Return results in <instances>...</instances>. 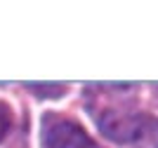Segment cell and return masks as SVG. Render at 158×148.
I'll use <instances>...</instances> for the list:
<instances>
[{
    "label": "cell",
    "instance_id": "obj_2",
    "mask_svg": "<svg viewBox=\"0 0 158 148\" xmlns=\"http://www.w3.org/2000/svg\"><path fill=\"white\" fill-rule=\"evenodd\" d=\"M40 143L43 148H99V143L92 141L78 122L50 113L43 118Z\"/></svg>",
    "mask_w": 158,
    "mask_h": 148
},
{
    "label": "cell",
    "instance_id": "obj_3",
    "mask_svg": "<svg viewBox=\"0 0 158 148\" xmlns=\"http://www.w3.org/2000/svg\"><path fill=\"white\" fill-rule=\"evenodd\" d=\"M26 90L33 92L38 99H59L66 94L64 85H26Z\"/></svg>",
    "mask_w": 158,
    "mask_h": 148
},
{
    "label": "cell",
    "instance_id": "obj_4",
    "mask_svg": "<svg viewBox=\"0 0 158 148\" xmlns=\"http://www.w3.org/2000/svg\"><path fill=\"white\" fill-rule=\"evenodd\" d=\"M10 125H12V110L7 108L5 103H0V141L7 136V132H10Z\"/></svg>",
    "mask_w": 158,
    "mask_h": 148
},
{
    "label": "cell",
    "instance_id": "obj_1",
    "mask_svg": "<svg viewBox=\"0 0 158 148\" xmlns=\"http://www.w3.org/2000/svg\"><path fill=\"white\" fill-rule=\"evenodd\" d=\"M94 120H97L99 132L116 143L137 141L146 134V129L151 125V120L146 115H137L127 108H116V106L94 110Z\"/></svg>",
    "mask_w": 158,
    "mask_h": 148
}]
</instances>
